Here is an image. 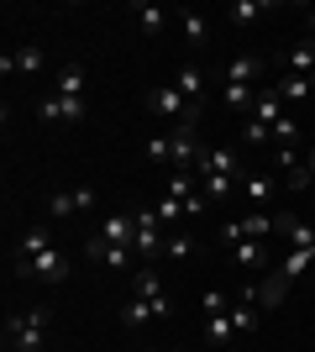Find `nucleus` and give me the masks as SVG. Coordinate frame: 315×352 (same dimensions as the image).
Instances as JSON below:
<instances>
[{
	"label": "nucleus",
	"instance_id": "obj_1",
	"mask_svg": "<svg viewBox=\"0 0 315 352\" xmlns=\"http://www.w3.org/2000/svg\"><path fill=\"white\" fill-rule=\"evenodd\" d=\"M195 174H200V195H205L210 206H221L226 195L242 190V174H247V168H242V153H237V147H205Z\"/></svg>",
	"mask_w": 315,
	"mask_h": 352
},
{
	"label": "nucleus",
	"instance_id": "obj_2",
	"mask_svg": "<svg viewBox=\"0 0 315 352\" xmlns=\"http://www.w3.org/2000/svg\"><path fill=\"white\" fill-rule=\"evenodd\" d=\"M47 316L43 305H27L21 316H11L5 321V347L11 352H47Z\"/></svg>",
	"mask_w": 315,
	"mask_h": 352
},
{
	"label": "nucleus",
	"instance_id": "obj_3",
	"mask_svg": "<svg viewBox=\"0 0 315 352\" xmlns=\"http://www.w3.org/2000/svg\"><path fill=\"white\" fill-rule=\"evenodd\" d=\"M273 232H279V216H273V210H247V216L221 226V242L226 248H237V242H268Z\"/></svg>",
	"mask_w": 315,
	"mask_h": 352
},
{
	"label": "nucleus",
	"instance_id": "obj_4",
	"mask_svg": "<svg viewBox=\"0 0 315 352\" xmlns=\"http://www.w3.org/2000/svg\"><path fill=\"white\" fill-rule=\"evenodd\" d=\"M163 248H168V226L158 221V210H137V258H142V268L158 263Z\"/></svg>",
	"mask_w": 315,
	"mask_h": 352
},
{
	"label": "nucleus",
	"instance_id": "obj_5",
	"mask_svg": "<svg viewBox=\"0 0 315 352\" xmlns=\"http://www.w3.org/2000/svg\"><path fill=\"white\" fill-rule=\"evenodd\" d=\"M148 111H152L158 121H174V126H179V121H189V116H200V111H195L189 100H184V95H179L174 85H158V89H148Z\"/></svg>",
	"mask_w": 315,
	"mask_h": 352
},
{
	"label": "nucleus",
	"instance_id": "obj_6",
	"mask_svg": "<svg viewBox=\"0 0 315 352\" xmlns=\"http://www.w3.org/2000/svg\"><path fill=\"white\" fill-rule=\"evenodd\" d=\"M174 168H200V153H205V147H200V116H189V121H179V126H174Z\"/></svg>",
	"mask_w": 315,
	"mask_h": 352
},
{
	"label": "nucleus",
	"instance_id": "obj_7",
	"mask_svg": "<svg viewBox=\"0 0 315 352\" xmlns=\"http://www.w3.org/2000/svg\"><path fill=\"white\" fill-rule=\"evenodd\" d=\"M11 274H16V279H47V284H63V279H69V258H63L58 248H47V252H37L32 263H16Z\"/></svg>",
	"mask_w": 315,
	"mask_h": 352
},
{
	"label": "nucleus",
	"instance_id": "obj_8",
	"mask_svg": "<svg viewBox=\"0 0 315 352\" xmlns=\"http://www.w3.org/2000/svg\"><path fill=\"white\" fill-rule=\"evenodd\" d=\"M37 116H43L47 126H79V121L90 116V100H69V95H47V100H37Z\"/></svg>",
	"mask_w": 315,
	"mask_h": 352
},
{
	"label": "nucleus",
	"instance_id": "obj_9",
	"mask_svg": "<svg viewBox=\"0 0 315 352\" xmlns=\"http://www.w3.org/2000/svg\"><path fill=\"white\" fill-rule=\"evenodd\" d=\"M90 206H95V184H79V190H53V195H47L53 221H74V216H84Z\"/></svg>",
	"mask_w": 315,
	"mask_h": 352
},
{
	"label": "nucleus",
	"instance_id": "obj_10",
	"mask_svg": "<svg viewBox=\"0 0 315 352\" xmlns=\"http://www.w3.org/2000/svg\"><path fill=\"white\" fill-rule=\"evenodd\" d=\"M43 69H47V53L37 43H27V47H16V53L0 58V74H5V79H11V74H43Z\"/></svg>",
	"mask_w": 315,
	"mask_h": 352
},
{
	"label": "nucleus",
	"instance_id": "obj_11",
	"mask_svg": "<svg viewBox=\"0 0 315 352\" xmlns=\"http://www.w3.org/2000/svg\"><path fill=\"white\" fill-rule=\"evenodd\" d=\"M221 85H253V89H263V58H257V53H237V58L226 63Z\"/></svg>",
	"mask_w": 315,
	"mask_h": 352
},
{
	"label": "nucleus",
	"instance_id": "obj_12",
	"mask_svg": "<svg viewBox=\"0 0 315 352\" xmlns=\"http://www.w3.org/2000/svg\"><path fill=\"white\" fill-rule=\"evenodd\" d=\"M84 252H90L95 263H105V268H132V263H137V248H121V242H100V236H90V242H84Z\"/></svg>",
	"mask_w": 315,
	"mask_h": 352
},
{
	"label": "nucleus",
	"instance_id": "obj_13",
	"mask_svg": "<svg viewBox=\"0 0 315 352\" xmlns=\"http://www.w3.org/2000/svg\"><path fill=\"white\" fill-rule=\"evenodd\" d=\"M53 95H69V100H90V74H84V63H58V89Z\"/></svg>",
	"mask_w": 315,
	"mask_h": 352
},
{
	"label": "nucleus",
	"instance_id": "obj_14",
	"mask_svg": "<svg viewBox=\"0 0 315 352\" xmlns=\"http://www.w3.org/2000/svg\"><path fill=\"white\" fill-rule=\"evenodd\" d=\"M273 190H279V174H268V168H257V174H242V195L253 200V210H268Z\"/></svg>",
	"mask_w": 315,
	"mask_h": 352
},
{
	"label": "nucleus",
	"instance_id": "obj_15",
	"mask_svg": "<svg viewBox=\"0 0 315 352\" xmlns=\"http://www.w3.org/2000/svg\"><path fill=\"white\" fill-rule=\"evenodd\" d=\"M100 242H121V248H137V216H126V210H116V216L100 221Z\"/></svg>",
	"mask_w": 315,
	"mask_h": 352
},
{
	"label": "nucleus",
	"instance_id": "obj_16",
	"mask_svg": "<svg viewBox=\"0 0 315 352\" xmlns=\"http://www.w3.org/2000/svg\"><path fill=\"white\" fill-rule=\"evenodd\" d=\"M273 236H284V252L315 248V226H305L300 216H279V232H273Z\"/></svg>",
	"mask_w": 315,
	"mask_h": 352
},
{
	"label": "nucleus",
	"instance_id": "obj_17",
	"mask_svg": "<svg viewBox=\"0 0 315 352\" xmlns=\"http://www.w3.org/2000/svg\"><path fill=\"white\" fill-rule=\"evenodd\" d=\"M174 89H179L184 100H189V105L200 111V100H205V89H210V79H205V69H200V63H184V69H179V79H174Z\"/></svg>",
	"mask_w": 315,
	"mask_h": 352
},
{
	"label": "nucleus",
	"instance_id": "obj_18",
	"mask_svg": "<svg viewBox=\"0 0 315 352\" xmlns=\"http://www.w3.org/2000/svg\"><path fill=\"white\" fill-rule=\"evenodd\" d=\"M289 111H284V100H279V89L273 85H263L257 89V105H253V121H263V126H279Z\"/></svg>",
	"mask_w": 315,
	"mask_h": 352
},
{
	"label": "nucleus",
	"instance_id": "obj_19",
	"mask_svg": "<svg viewBox=\"0 0 315 352\" xmlns=\"http://www.w3.org/2000/svg\"><path fill=\"white\" fill-rule=\"evenodd\" d=\"M273 89H279V100H284V105H300V100L315 95V74H284Z\"/></svg>",
	"mask_w": 315,
	"mask_h": 352
},
{
	"label": "nucleus",
	"instance_id": "obj_20",
	"mask_svg": "<svg viewBox=\"0 0 315 352\" xmlns=\"http://www.w3.org/2000/svg\"><path fill=\"white\" fill-rule=\"evenodd\" d=\"M284 289H289V279L268 274L263 284H253V289H247V300H253V305H263V310H273V305H284Z\"/></svg>",
	"mask_w": 315,
	"mask_h": 352
},
{
	"label": "nucleus",
	"instance_id": "obj_21",
	"mask_svg": "<svg viewBox=\"0 0 315 352\" xmlns=\"http://www.w3.org/2000/svg\"><path fill=\"white\" fill-rule=\"evenodd\" d=\"M163 195L184 206L189 195H200V174H195V168H174V174H168V184H163Z\"/></svg>",
	"mask_w": 315,
	"mask_h": 352
},
{
	"label": "nucleus",
	"instance_id": "obj_22",
	"mask_svg": "<svg viewBox=\"0 0 315 352\" xmlns=\"http://www.w3.org/2000/svg\"><path fill=\"white\" fill-rule=\"evenodd\" d=\"M284 190H315V147H305L300 163L284 174Z\"/></svg>",
	"mask_w": 315,
	"mask_h": 352
},
{
	"label": "nucleus",
	"instance_id": "obj_23",
	"mask_svg": "<svg viewBox=\"0 0 315 352\" xmlns=\"http://www.w3.org/2000/svg\"><path fill=\"white\" fill-rule=\"evenodd\" d=\"M179 32H184V43L195 47V53L210 43V21H205L200 11H179Z\"/></svg>",
	"mask_w": 315,
	"mask_h": 352
},
{
	"label": "nucleus",
	"instance_id": "obj_24",
	"mask_svg": "<svg viewBox=\"0 0 315 352\" xmlns=\"http://www.w3.org/2000/svg\"><path fill=\"white\" fill-rule=\"evenodd\" d=\"M284 74H315V37H305L284 53Z\"/></svg>",
	"mask_w": 315,
	"mask_h": 352
},
{
	"label": "nucleus",
	"instance_id": "obj_25",
	"mask_svg": "<svg viewBox=\"0 0 315 352\" xmlns=\"http://www.w3.org/2000/svg\"><path fill=\"white\" fill-rule=\"evenodd\" d=\"M205 337L215 342V347H237V326H231V310H226V316H205Z\"/></svg>",
	"mask_w": 315,
	"mask_h": 352
},
{
	"label": "nucleus",
	"instance_id": "obj_26",
	"mask_svg": "<svg viewBox=\"0 0 315 352\" xmlns=\"http://www.w3.org/2000/svg\"><path fill=\"white\" fill-rule=\"evenodd\" d=\"M148 321H158V310H152V300H126V305H121V326H126V331H137V326H148Z\"/></svg>",
	"mask_w": 315,
	"mask_h": 352
},
{
	"label": "nucleus",
	"instance_id": "obj_27",
	"mask_svg": "<svg viewBox=\"0 0 315 352\" xmlns=\"http://www.w3.org/2000/svg\"><path fill=\"white\" fill-rule=\"evenodd\" d=\"M53 248V242H47V232H37V226H32V232H21L16 236V263H32V258H37V252H47ZM11 263V268H16Z\"/></svg>",
	"mask_w": 315,
	"mask_h": 352
},
{
	"label": "nucleus",
	"instance_id": "obj_28",
	"mask_svg": "<svg viewBox=\"0 0 315 352\" xmlns=\"http://www.w3.org/2000/svg\"><path fill=\"white\" fill-rule=\"evenodd\" d=\"M231 326H237V342H247V337L257 331V305L247 300V294H242L237 305H231Z\"/></svg>",
	"mask_w": 315,
	"mask_h": 352
},
{
	"label": "nucleus",
	"instance_id": "obj_29",
	"mask_svg": "<svg viewBox=\"0 0 315 352\" xmlns=\"http://www.w3.org/2000/svg\"><path fill=\"white\" fill-rule=\"evenodd\" d=\"M132 16H137V27L148 32V37H158V32L168 27V11H163V6H148V0H142V6H132Z\"/></svg>",
	"mask_w": 315,
	"mask_h": 352
},
{
	"label": "nucleus",
	"instance_id": "obj_30",
	"mask_svg": "<svg viewBox=\"0 0 315 352\" xmlns=\"http://www.w3.org/2000/svg\"><path fill=\"white\" fill-rule=\"evenodd\" d=\"M221 105H226V111H253L257 89L253 85H221Z\"/></svg>",
	"mask_w": 315,
	"mask_h": 352
},
{
	"label": "nucleus",
	"instance_id": "obj_31",
	"mask_svg": "<svg viewBox=\"0 0 315 352\" xmlns=\"http://www.w3.org/2000/svg\"><path fill=\"white\" fill-rule=\"evenodd\" d=\"M195 236L189 232H168V248H163V258H174V263H195Z\"/></svg>",
	"mask_w": 315,
	"mask_h": 352
},
{
	"label": "nucleus",
	"instance_id": "obj_32",
	"mask_svg": "<svg viewBox=\"0 0 315 352\" xmlns=\"http://www.w3.org/2000/svg\"><path fill=\"white\" fill-rule=\"evenodd\" d=\"M231 258H237L242 268H268V242H237V248H231Z\"/></svg>",
	"mask_w": 315,
	"mask_h": 352
},
{
	"label": "nucleus",
	"instance_id": "obj_33",
	"mask_svg": "<svg viewBox=\"0 0 315 352\" xmlns=\"http://www.w3.org/2000/svg\"><path fill=\"white\" fill-rule=\"evenodd\" d=\"M137 300H158V294H168L163 289V279H158V268H137Z\"/></svg>",
	"mask_w": 315,
	"mask_h": 352
},
{
	"label": "nucleus",
	"instance_id": "obj_34",
	"mask_svg": "<svg viewBox=\"0 0 315 352\" xmlns=\"http://www.w3.org/2000/svg\"><path fill=\"white\" fill-rule=\"evenodd\" d=\"M268 11V6H257V0H237V6H226V16H231V27H253L257 16Z\"/></svg>",
	"mask_w": 315,
	"mask_h": 352
},
{
	"label": "nucleus",
	"instance_id": "obj_35",
	"mask_svg": "<svg viewBox=\"0 0 315 352\" xmlns=\"http://www.w3.org/2000/svg\"><path fill=\"white\" fill-rule=\"evenodd\" d=\"M142 153H148L152 163H168V158H174V137H168V132H152L148 142H142Z\"/></svg>",
	"mask_w": 315,
	"mask_h": 352
},
{
	"label": "nucleus",
	"instance_id": "obj_36",
	"mask_svg": "<svg viewBox=\"0 0 315 352\" xmlns=\"http://www.w3.org/2000/svg\"><path fill=\"white\" fill-rule=\"evenodd\" d=\"M158 221H163L168 232H179V221H189V216H184L179 200H168V195H163V200H158Z\"/></svg>",
	"mask_w": 315,
	"mask_h": 352
},
{
	"label": "nucleus",
	"instance_id": "obj_37",
	"mask_svg": "<svg viewBox=\"0 0 315 352\" xmlns=\"http://www.w3.org/2000/svg\"><path fill=\"white\" fill-rule=\"evenodd\" d=\"M300 132H305L300 121H294V116H284L279 126H273V142H279V147H294V142H300Z\"/></svg>",
	"mask_w": 315,
	"mask_h": 352
},
{
	"label": "nucleus",
	"instance_id": "obj_38",
	"mask_svg": "<svg viewBox=\"0 0 315 352\" xmlns=\"http://www.w3.org/2000/svg\"><path fill=\"white\" fill-rule=\"evenodd\" d=\"M200 310H205V316H226V310H231V300H226L221 289H205V294H200Z\"/></svg>",
	"mask_w": 315,
	"mask_h": 352
},
{
	"label": "nucleus",
	"instance_id": "obj_39",
	"mask_svg": "<svg viewBox=\"0 0 315 352\" xmlns=\"http://www.w3.org/2000/svg\"><path fill=\"white\" fill-rule=\"evenodd\" d=\"M305 32H310V37H315V6H310V16H305Z\"/></svg>",
	"mask_w": 315,
	"mask_h": 352
},
{
	"label": "nucleus",
	"instance_id": "obj_40",
	"mask_svg": "<svg viewBox=\"0 0 315 352\" xmlns=\"http://www.w3.org/2000/svg\"><path fill=\"white\" fill-rule=\"evenodd\" d=\"M148 352H179V347H148Z\"/></svg>",
	"mask_w": 315,
	"mask_h": 352
},
{
	"label": "nucleus",
	"instance_id": "obj_41",
	"mask_svg": "<svg viewBox=\"0 0 315 352\" xmlns=\"http://www.w3.org/2000/svg\"><path fill=\"white\" fill-rule=\"evenodd\" d=\"M226 352H247V347H242V342H237V347H226Z\"/></svg>",
	"mask_w": 315,
	"mask_h": 352
}]
</instances>
